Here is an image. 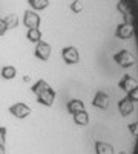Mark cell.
<instances>
[{
  "label": "cell",
  "mask_w": 138,
  "mask_h": 154,
  "mask_svg": "<svg viewBox=\"0 0 138 154\" xmlns=\"http://www.w3.org/2000/svg\"><path fill=\"white\" fill-rule=\"evenodd\" d=\"M61 59L66 65L74 66V65H80L81 63V54L80 49L75 45H66L63 49H61Z\"/></svg>",
  "instance_id": "cell-1"
},
{
  "label": "cell",
  "mask_w": 138,
  "mask_h": 154,
  "mask_svg": "<svg viewBox=\"0 0 138 154\" xmlns=\"http://www.w3.org/2000/svg\"><path fill=\"white\" fill-rule=\"evenodd\" d=\"M37 96V100H39V103L43 105V106H52L54 102H55V91L51 85H48L46 88H43L42 91Z\"/></svg>",
  "instance_id": "cell-2"
},
{
  "label": "cell",
  "mask_w": 138,
  "mask_h": 154,
  "mask_svg": "<svg viewBox=\"0 0 138 154\" xmlns=\"http://www.w3.org/2000/svg\"><path fill=\"white\" fill-rule=\"evenodd\" d=\"M9 114H12L17 119H26L31 114V108L26 103H23V102H17V103L9 106Z\"/></svg>",
  "instance_id": "cell-3"
},
{
  "label": "cell",
  "mask_w": 138,
  "mask_h": 154,
  "mask_svg": "<svg viewBox=\"0 0 138 154\" xmlns=\"http://www.w3.org/2000/svg\"><path fill=\"white\" fill-rule=\"evenodd\" d=\"M51 53H52L51 45H49L48 42H45V40H40L39 43H37L35 49H34L35 57L40 59V60H43V62H46L49 57H51Z\"/></svg>",
  "instance_id": "cell-4"
},
{
  "label": "cell",
  "mask_w": 138,
  "mask_h": 154,
  "mask_svg": "<svg viewBox=\"0 0 138 154\" xmlns=\"http://www.w3.org/2000/svg\"><path fill=\"white\" fill-rule=\"evenodd\" d=\"M23 25L28 29L29 28H39L40 16L37 14L35 11H32V9H26V11H25V14H23Z\"/></svg>",
  "instance_id": "cell-5"
},
{
  "label": "cell",
  "mask_w": 138,
  "mask_h": 154,
  "mask_svg": "<svg viewBox=\"0 0 138 154\" xmlns=\"http://www.w3.org/2000/svg\"><path fill=\"white\" fill-rule=\"evenodd\" d=\"M66 109L72 116H75L77 112H81V111H87L86 109V103L83 102V99H71L66 103Z\"/></svg>",
  "instance_id": "cell-6"
},
{
  "label": "cell",
  "mask_w": 138,
  "mask_h": 154,
  "mask_svg": "<svg viewBox=\"0 0 138 154\" xmlns=\"http://www.w3.org/2000/svg\"><path fill=\"white\" fill-rule=\"evenodd\" d=\"M94 146H95V154H115V148L104 140H97Z\"/></svg>",
  "instance_id": "cell-7"
},
{
  "label": "cell",
  "mask_w": 138,
  "mask_h": 154,
  "mask_svg": "<svg viewBox=\"0 0 138 154\" xmlns=\"http://www.w3.org/2000/svg\"><path fill=\"white\" fill-rule=\"evenodd\" d=\"M72 120L77 126H87L91 122V116L87 111H81V112H77L75 116H72Z\"/></svg>",
  "instance_id": "cell-8"
},
{
  "label": "cell",
  "mask_w": 138,
  "mask_h": 154,
  "mask_svg": "<svg viewBox=\"0 0 138 154\" xmlns=\"http://www.w3.org/2000/svg\"><path fill=\"white\" fill-rule=\"evenodd\" d=\"M26 38L32 43H39L42 40V31L39 28H29L26 32Z\"/></svg>",
  "instance_id": "cell-9"
},
{
  "label": "cell",
  "mask_w": 138,
  "mask_h": 154,
  "mask_svg": "<svg viewBox=\"0 0 138 154\" xmlns=\"http://www.w3.org/2000/svg\"><path fill=\"white\" fill-rule=\"evenodd\" d=\"M0 74H2V77L5 80H12L16 77V74H17V69L12 65H5L2 68V71H0Z\"/></svg>",
  "instance_id": "cell-10"
},
{
  "label": "cell",
  "mask_w": 138,
  "mask_h": 154,
  "mask_svg": "<svg viewBox=\"0 0 138 154\" xmlns=\"http://www.w3.org/2000/svg\"><path fill=\"white\" fill-rule=\"evenodd\" d=\"M28 3L31 5L32 11H42V9L48 8L49 0H28Z\"/></svg>",
  "instance_id": "cell-11"
},
{
  "label": "cell",
  "mask_w": 138,
  "mask_h": 154,
  "mask_svg": "<svg viewBox=\"0 0 138 154\" xmlns=\"http://www.w3.org/2000/svg\"><path fill=\"white\" fill-rule=\"evenodd\" d=\"M5 22H6L8 29H14V28L19 26V16H16V14H9V16L5 17Z\"/></svg>",
  "instance_id": "cell-12"
},
{
  "label": "cell",
  "mask_w": 138,
  "mask_h": 154,
  "mask_svg": "<svg viewBox=\"0 0 138 154\" xmlns=\"http://www.w3.org/2000/svg\"><path fill=\"white\" fill-rule=\"evenodd\" d=\"M48 85H49V83H48L46 80L40 79V80H37V82H35V83L32 85V88H31V91H32L34 94H39V93L42 91V89H43V88H46Z\"/></svg>",
  "instance_id": "cell-13"
},
{
  "label": "cell",
  "mask_w": 138,
  "mask_h": 154,
  "mask_svg": "<svg viewBox=\"0 0 138 154\" xmlns=\"http://www.w3.org/2000/svg\"><path fill=\"white\" fill-rule=\"evenodd\" d=\"M5 142H6V128L0 126V143L5 145Z\"/></svg>",
  "instance_id": "cell-14"
},
{
  "label": "cell",
  "mask_w": 138,
  "mask_h": 154,
  "mask_svg": "<svg viewBox=\"0 0 138 154\" xmlns=\"http://www.w3.org/2000/svg\"><path fill=\"white\" fill-rule=\"evenodd\" d=\"M6 31H8V26H6L5 19H0V35H3Z\"/></svg>",
  "instance_id": "cell-15"
},
{
  "label": "cell",
  "mask_w": 138,
  "mask_h": 154,
  "mask_svg": "<svg viewBox=\"0 0 138 154\" xmlns=\"http://www.w3.org/2000/svg\"><path fill=\"white\" fill-rule=\"evenodd\" d=\"M0 154H6V149H5V145L0 143Z\"/></svg>",
  "instance_id": "cell-16"
},
{
  "label": "cell",
  "mask_w": 138,
  "mask_h": 154,
  "mask_svg": "<svg viewBox=\"0 0 138 154\" xmlns=\"http://www.w3.org/2000/svg\"><path fill=\"white\" fill-rule=\"evenodd\" d=\"M23 82H31V77L29 75H23Z\"/></svg>",
  "instance_id": "cell-17"
}]
</instances>
